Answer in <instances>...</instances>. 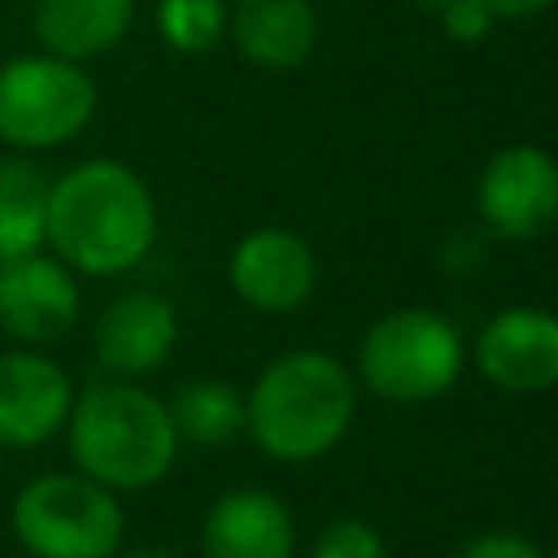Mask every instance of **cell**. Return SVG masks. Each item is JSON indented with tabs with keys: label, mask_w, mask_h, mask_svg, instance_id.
Listing matches in <instances>:
<instances>
[{
	"label": "cell",
	"mask_w": 558,
	"mask_h": 558,
	"mask_svg": "<svg viewBox=\"0 0 558 558\" xmlns=\"http://www.w3.org/2000/svg\"><path fill=\"white\" fill-rule=\"evenodd\" d=\"M157 244V201L140 170L118 157H87L48 179L44 248L78 279L135 270Z\"/></svg>",
	"instance_id": "6da1fadb"
},
{
	"label": "cell",
	"mask_w": 558,
	"mask_h": 558,
	"mask_svg": "<svg viewBox=\"0 0 558 558\" xmlns=\"http://www.w3.org/2000/svg\"><path fill=\"white\" fill-rule=\"evenodd\" d=\"M357 418V384L327 349H288L270 357L244 392V432L270 462L327 458Z\"/></svg>",
	"instance_id": "7a4b0ae2"
},
{
	"label": "cell",
	"mask_w": 558,
	"mask_h": 558,
	"mask_svg": "<svg viewBox=\"0 0 558 558\" xmlns=\"http://www.w3.org/2000/svg\"><path fill=\"white\" fill-rule=\"evenodd\" d=\"M65 449L74 471L122 493L161 484L179 462V432L170 405L140 379H96L74 388L65 418Z\"/></svg>",
	"instance_id": "3957f363"
},
{
	"label": "cell",
	"mask_w": 558,
	"mask_h": 558,
	"mask_svg": "<svg viewBox=\"0 0 558 558\" xmlns=\"http://www.w3.org/2000/svg\"><path fill=\"white\" fill-rule=\"evenodd\" d=\"M22 558H118L126 541L122 497L83 471H44L9 501Z\"/></svg>",
	"instance_id": "277c9868"
},
{
	"label": "cell",
	"mask_w": 558,
	"mask_h": 558,
	"mask_svg": "<svg viewBox=\"0 0 558 558\" xmlns=\"http://www.w3.org/2000/svg\"><path fill=\"white\" fill-rule=\"evenodd\" d=\"M466 366V344L440 310L405 305L388 310L362 331L357 375L362 384L392 405H423L445 397Z\"/></svg>",
	"instance_id": "5b68a950"
},
{
	"label": "cell",
	"mask_w": 558,
	"mask_h": 558,
	"mask_svg": "<svg viewBox=\"0 0 558 558\" xmlns=\"http://www.w3.org/2000/svg\"><path fill=\"white\" fill-rule=\"evenodd\" d=\"M100 109V87L87 65L22 52L0 61V144L17 153H48L78 140Z\"/></svg>",
	"instance_id": "8992f818"
},
{
	"label": "cell",
	"mask_w": 558,
	"mask_h": 558,
	"mask_svg": "<svg viewBox=\"0 0 558 558\" xmlns=\"http://www.w3.org/2000/svg\"><path fill=\"white\" fill-rule=\"evenodd\" d=\"M475 214L501 240H536L558 222V157L541 144L497 148L475 179Z\"/></svg>",
	"instance_id": "52a82bcc"
},
{
	"label": "cell",
	"mask_w": 558,
	"mask_h": 558,
	"mask_svg": "<svg viewBox=\"0 0 558 558\" xmlns=\"http://www.w3.org/2000/svg\"><path fill=\"white\" fill-rule=\"evenodd\" d=\"M83 314L78 275L48 248L0 262V331L13 344L44 349L74 331Z\"/></svg>",
	"instance_id": "ba28073f"
},
{
	"label": "cell",
	"mask_w": 558,
	"mask_h": 558,
	"mask_svg": "<svg viewBox=\"0 0 558 558\" xmlns=\"http://www.w3.org/2000/svg\"><path fill=\"white\" fill-rule=\"evenodd\" d=\"M471 362L501 392H549L558 384V314L541 305L497 310L480 327Z\"/></svg>",
	"instance_id": "9c48e42d"
},
{
	"label": "cell",
	"mask_w": 558,
	"mask_h": 558,
	"mask_svg": "<svg viewBox=\"0 0 558 558\" xmlns=\"http://www.w3.org/2000/svg\"><path fill=\"white\" fill-rule=\"evenodd\" d=\"M227 283L257 314H292L318 288V257L296 231L257 227L235 240L227 257Z\"/></svg>",
	"instance_id": "30bf717a"
},
{
	"label": "cell",
	"mask_w": 558,
	"mask_h": 558,
	"mask_svg": "<svg viewBox=\"0 0 558 558\" xmlns=\"http://www.w3.org/2000/svg\"><path fill=\"white\" fill-rule=\"evenodd\" d=\"M74 379L44 349L0 353V449H39L65 432Z\"/></svg>",
	"instance_id": "8fae6325"
},
{
	"label": "cell",
	"mask_w": 558,
	"mask_h": 558,
	"mask_svg": "<svg viewBox=\"0 0 558 558\" xmlns=\"http://www.w3.org/2000/svg\"><path fill=\"white\" fill-rule=\"evenodd\" d=\"M174 344H179V314L157 292L113 296L92 327V353L109 379L157 375L174 353Z\"/></svg>",
	"instance_id": "7c38bea8"
},
{
	"label": "cell",
	"mask_w": 558,
	"mask_h": 558,
	"mask_svg": "<svg viewBox=\"0 0 558 558\" xmlns=\"http://www.w3.org/2000/svg\"><path fill=\"white\" fill-rule=\"evenodd\" d=\"M201 558H296L288 501L257 484L227 488L201 519Z\"/></svg>",
	"instance_id": "4fadbf2b"
},
{
	"label": "cell",
	"mask_w": 558,
	"mask_h": 558,
	"mask_svg": "<svg viewBox=\"0 0 558 558\" xmlns=\"http://www.w3.org/2000/svg\"><path fill=\"white\" fill-rule=\"evenodd\" d=\"M227 39L257 70H296L318 48L314 0H231Z\"/></svg>",
	"instance_id": "5bb4252c"
},
{
	"label": "cell",
	"mask_w": 558,
	"mask_h": 558,
	"mask_svg": "<svg viewBox=\"0 0 558 558\" xmlns=\"http://www.w3.org/2000/svg\"><path fill=\"white\" fill-rule=\"evenodd\" d=\"M135 9V0H35L31 31L44 52L87 65L131 35Z\"/></svg>",
	"instance_id": "9a60e30c"
},
{
	"label": "cell",
	"mask_w": 558,
	"mask_h": 558,
	"mask_svg": "<svg viewBox=\"0 0 558 558\" xmlns=\"http://www.w3.org/2000/svg\"><path fill=\"white\" fill-rule=\"evenodd\" d=\"M179 440L222 449L244 432V392L231 379H187L166 401Z\"/></svg>",
	"instance_id": "2e32d148"
},
{
	"label": "cell",
	"mask_w": 558,
	"mask_h": 558,
	"mask_svg": "<svg viewBox=\"0 0 558 558\" xmlns=\"http://www.w3.org/2000/svg\"><path fill=\"white\" fill-rule=\"evenodd\" d=\"M44 209H48L44 170L22 157H4L0 161V262L44 248Z\"/></svg>",
	"instance_id": "e0dca14e"
},
{
	"label": "cell",
	"mask_w": 558,
	"mask_h": 558,
	"mask_svg": "<svg viewBox=\"0 0 558 558\" xmlns=\"http://www.w3.org/2000/svg\"><path fill=\"white\" fill-rule=\"evenodd\" d=\"M153 22L170 52L201 57L227 39V0H157Z\"/></svg>",
	"instance_id": "ac0fdd59"
},
{
	"label": "cell",
	"mask_w": 558,
	"mask_h": 558,
	"mask_svg": "<svg viewBox=\"0 0 558 558\" xmlns=\"http://www.w3.org/2000/svg\"><path fill=\"white\" fill-rule=\"evenodd\" d=\"M310 558H388V541L375 523L366 519H331L318 536H314V549Z\"/></svg>",
	"instance_id": "d6986e66"
},
{
	"label": "cell",
	"mask_w": 558,
	"mask_h": 558,
	"mask_svg": "<svg viewBox=\"0 0 558 558\" xmlns=\"http://www.w3.org/2000/svg\"><path fill=\"white\" fill-rule=\"evenodd\" d=\"M436 17H440V35L453 44H480L497 26V13L484 0H445Z\"/></svg>",
	"instance_id": "ffe728a7"
},
{
	"label": "cell",
	"mask_w": 558,
	"mask_h": 558,
	"mask_svg": "<svg viewBox=\"0 0 558 558\" xmlns=\"http://www.w3.org/2000/svg\"><path fill=\"white\" fill-rule=\"evenodd\" d=\"M458 558H545V549L523 536V532H510V527H488V532H475Z\"/></svg>",
	"instance_id": "44dd1931"
},
{
	"label": "cell",
	"mask_w": 558,
	"mask_h": 558,
	"mask_svg": "<svg viewBox=\"0 0 558 558\" xmlns=\"http://www.w3.org/2000/svg\"><path fill=\"white\" fill-rule=\"evenodd\" d=\"M497 22H527V17H541L545 9H554L558 0H484Z\"/></svg>",
	"instance_id": "7402d4cb"
},
{
	"label": "cell",
	"mask_w": 558,
	"mask_h": 558,
	"mask_svg": "<svg viewBox=\"0 0 558 558\" xmlns=\"http://www.w3.org/2000/svg\"><path fill=\"white\" fill-rule=\"evenodd\" d=\"M118 558H179V554H170V549H161V545H140V549H126V554H118Z\"/></svg>",
	"instance_id": "603a6c76"
},
{
	"label": "cell",
	"mask_w": 558,
	"mask_h": 558,
	"mask_svg": "<svg viewBox=\"0 0 558 558\" xmlns=\"http://www.w3.org/2000/svg\"><path fill=\"white\" fill-rule=\"evenodd\" d=\"M410 4H418V9H440L445 0H410Z\"/></svg>",
	"instance_id": "cb8c5ba5"
},
{
	"label": "cell",
	"mask_w": 558,
	"mask_h": 558,
	"mask_svg": "<svg viewBox=\"0 0 558 558\" xmlns=\"http://www.w3.org/2000/svg\"><path fill=\"white\" fill-rule=\"evenodd\" d=\"M545 558H558V545H554V549H549V554H545Z\"/></svg>",
	"instance_id": "d4e9b609"
},
{
	"label": "cell",
	"mask_w": 558,
	"mask_h": 558,
	"mask_svg": "<svg viewBox=\"0 0 558 558\" xmlns=\"http://www.w3.org/2000/svg\"><path fill=\"white\" fill-rule=\"evenodd\" d=\"M13 558H22V554H13Z\"/></svg>",
	"instance_id": "484cf974"
}]
</instances>
